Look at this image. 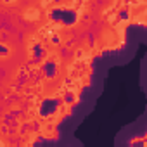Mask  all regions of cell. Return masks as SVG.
Segmentation results:
<instances>
[{
  "mask_svg": "<svg viewBox=\"0 0 147 147\" xmlns=\"http://www.w3.org/2000/svg\"><path fill=\"white\" fill-rule=\"evenodd\" d=\"M47 19L61 28H75L80 23V12L73 7L66 5H57L47 11Z\"/></svg>",
  "mask_w": 147,
  "mask_h": 147,
  "instance_id": "6da1fadb",
  "label": "cell"
},
{
  "mask_svg": "<svg viewBox=\"0 0 147 147\" xmlns=\"http://www.w3.org/2000/svg\"><path fill=\"white\" fill-rule=\"evenodd\" d=\"M61 106H62V100H61L59 97H45V99L40 102L36 113H38V116H40L42 119H50V118H54V116L59 113Z\"/></svg>",
  "mask_w": 147,
  "mask_h": 147,
  "instance_id": "7a4b0ae2",
  "label": "cell"
},
{
  "mask_svg": "<svg viewBox=\"0 0 147 147\" xmlns=\"http://www.w3.org/2000/svg\"><path fill=\"white\" fill-rule=\"evenodd\" d=\"M42 73H43V76L49 78V80H54L57 76V73H59V66H57V61L49 57L42 62Z\"/></svg>",
  "mask_w": 147,
  "mask_h": 147,
  "instance_id": "3957f363",
  "label": "cell"
},
{
  "mask_svg": "<svg viewBox=\"0 0 147 147\" xmlns=\"http://www.w3.org/2000/svg\"><path fill=\"white\" fill-rule=\"evenodd\" d=\"M43 54H45V50H43L42 43H35V45L31 47V57H33L35 62H40L42 57H43Z\"/></svg>",
  "mask_w": 147,
  "mask_h": 147,
  "instance_id": "277c9868",
  "label": "cell"
},
{
  "mask_svg": "<svg viewBox=\"0 0 147 147\" xmlns=\"http://www.w3.org/2000/svg\"><path fill=\"white\" fill-rule=\"evenodd\" d=\"M75 100H76V95H75V92H64L62 102H64L66 106H71V104H75Z\"/></svg>",
  "mask_w": 147,
  "mask_h": 147,
  "instance_id": "5b68a950",
  "label": "cell"
},
{
  "mask_svg": "<svg viewBox=\"0 0 147 147\" xmlns=\"http://www.w3.org/2000/svg\"><path fill=\"white\" fill-rule=\"evenodd\" d=\"M9 55H11V49L0 42V57H9Z\"/></svg>",
  "mask_w": 147,
  "mask_h": 147,
  "instance_id": "8992f818",
  "label": "cell"
},
{
  "mask_svg": "<svg viewBox=\"0 0 147 147\" xmlns=\"http://www.w3.org/2000/svg\"><path fill=\"white\" fill-rule=\"evenodd\" d=\"M50 40H52V43H54V45H59V43H61V38H59V35H57V33H54V35L50 36Z\"/></svg>",
  "mask_w": 147,
  "mask_h": 147,
  "instance_id": "52a82bcc",
  "label": "cell"
},
{
  "mask_svg": "<svg viewBox=\"0 0 147 147\" xmlns=\"http://www.w3.org/2000/svg\"><path fill=\"white\" fill-rule=\"evenodd\" d=\"M2 2H4V4H7V5H9V4H14V2H16V0H2Z\"/></svg>",
  "mask_w": 147,
  "mask_h": 147,
  "instance_id": "ba28073f",
  "label": "cell"
},
{
  "mask_svg": "<svg viewBox=\"0 0 147 147\" xmlns=\"http://www.w3.org/2000/svg\"><path fill=\"white\" fill-rule=\"evenodd\" d=\"M0 145H2V142H0Z\"/></svg>",
  "mask_w": 147,
  "mask_h": 147,
  "instance_id": "9c48e42d",
  "label": "cell"
}]
</instances>
